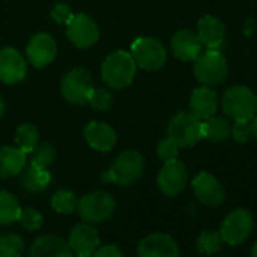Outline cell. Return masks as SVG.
<instances>
[{"instance_id": "6da1fadb", "label": "cell", "mask_w": 257, "mask_h": 257, "mask_svg": "<svg viewBox=\"0 0 257 257\" xmlns=\"http://www.w3.org/2000/svg\"><path fill=\"white\" fill-rule=\"evenodd\" d=\"M221 107L233 121H251L257 113V95L245 85H234L224 91Z\"/></svg>"}, {"instance_id": "7a4b0ae2", "label": "cell", "mask_w": 257, "mask_h": 257, "mask_svg": "<svg viewBox=\"0 0 257 257\" xmlns=\"http://www.w3.org/2000/svg\"><path fill=\"white\" fill-rule=\"evenodd\" d=\"M137 68L135 59L131 53L116 50L104 59L101 65V79L107 86L121 89L134 82Z\"/></svg>"}, {"instance_id": "3957f363", "label": "cell", "mask_w": 257, "mask_h": 257, "mask_svg": "<svg viewBox=\"0 0 257 257\" xmlns=\"http://www.w3.org/2000/svg\"><path fill=\"white\" fill-rule=\"evenodd\" d=\"M144 173V158L140 152H122L112 164V167L103 173V182H112L121 186H131L137 183Z\"/></svg>"}, {"instance_id": "277c9868", "label": "cell", "mask_w": 257, "mask_h": 257, "mask_svg": "<svg viewBox=\"0 0 257 257\" xmlns=\"http://www.w3.org/2000/svg\"><path fill=\"white\" fill-rule=\"evenodd\" d=\"M228 74V64L225 56L213 49H207L204 53L195 59L194 76L195 79L206 86H215L225 80Z\"/></svg>"}, {"instance_id": "5b68a950", "label": "cell", "mask_w": 257, "mask_h": 257, "mask_svg": "<svg viewBox=\"0 0 257 257\" xmlns=\"http://www.w3.org/2000/svg\"><path fill=\"white\" fill-rule=\"evenodd\" d=\"M168 137L177 143L180 149H191L200 143L201 119L192 112H179L168 124Z\"/></svg>"}, {"instance_id": "8992f818", "label": "cell", "mask_w": 257, "mask_h": 257, "mask_svg": "<svg viewBox=\"0 0 257 257\" xmlns=\"http://www.w3.org/2000/svg\"><path fill=\"white\" fill-rule=\"evenodd\" d=\"M131 55L135 59L137 67L147 71H156L167 62V50L164 44L153 37L137 38L132 44Z\"/></svg>"}, {"instance_id": "52a82bcc", "label": "cell", "mask_w": 257, "mask_h": 257, "mask_svg": "<svg viewBox=\"0 0 257 257\" xmlns=\"http://www.w3.org/2000/svg\"><path fill=\"white\" fill-rule=\"evenodd\" d=\"M116 203L109 192L95 191L83 195L77 203V212L85 222L95 224L106 221L115 212Z\"/></svg>"}, {"instance_id": "ba28073f", "label": "cell", "mask_w": 257, "mask_h": 257, "mask_svg": "<svg viewBox=\"0 0 257 257\" xmlns=\"http://www.w3.org/2000/svg\"><path fill=\"white\" fill-rule=\"evenodd\" d=\"M254 227V219L249 210L239 207L231 210L222 221L219 227V234L222 237V242L228 245H240L243 243Z\"/></svg>"}, {"instance_id": "9c48e42d", "label": "cell", "mask_w": 257, "mask_h": 257, "mask_svg": "<svg viewBox=\"0 0 257 257\" xmlns=\"http://www.w3.org/2000/svg\"><path fill=\"white\" fill-rule=\"evenodd\" d=\"M94 88L92 77L88 70L77 67L68 71L61 82V92L64 98L73 104H83Z\"/></svg>"}, {"instance_id": "30bf717a", "label": "cell", "mask_w": 257, "mask_h": 257, "mask_svg": "<svg viewBox=\"0 0 257 257\" xmlns=\"http://www.w3.org/2000/svg\"><path fill=\"white\" fill-rule=\"evenodd\" d=\"M67 37L79 49L92 47L100 37L97 23L86 14H73L67 23Z\"/></svg>"}, {"instance_id": "8fae6325", "label": "cell", "mask_w": 257, "mask_h": 257, "mask_svg": "<svg viewBox=\"0 0 257 257\" xmlns=\"http://www.w3.org/2000/svg\"><path fill=\"white\" fill-rule=\"evenodd\" d=\"M186 183H188V171L182 161L174 159L170 162H164V167L158 176V186L165 195L168 197L179 195L186 188Z\"/></svg>"}, {"instance_id": "7c38bea8", "label": "cell", "mask_w": 257, "mask_h": 257, "mask_svg": "<svg viewBox=\"0 0 257 257\" xmlns=\"http://www.w3.org/2000/svg\"><path fill=\"white\" fill-rule=\"evenodd\" d=\"M191 186H192V191H194L195 197L198 198V201H201L206 206L216 207L225 200L224 186L210 173H206V171L198 173L192 179Z\"/></svg>"}, {"instance_id": "4fadbf2b", "label": "cell", "mask_w": 257, "mask_h": 257, "mask_svg": "<svg viewBox=\"0 0 257 257\" xmlns=\"http://www.w3.org/2000/svg\"><path fill=\"white\" fill-rule=\"evenodd\" d=\"M179 245L167 233H150L138 245V257H179Z\"/></svg>"}, {"instance_id": "5bb4252c", "label": "cell", "mask_w": 257, "mask_h": 257, "mask_svg": "<svg viewBox=\"0 0 257 257\" xmlns=\"http://www.w3.org/2000/svg\"><path fill=\"white\" fill-rule=\"evenodd\" d=\"M67 242L73 254L91 257L94 251L100 246V234L97 228L92 227L89 222H82L71 228Z\"/></svg>"}, {"instance_id": "9a60e30c", "label": "cell", "mask_w": 257, "mask_h": 257, "mask_svg": "<svg viewBox=\"0 0 257 257\" xmlns=\"http://www.w3.org/2000/svg\"><path fill=\"white\" fill-rule=\"evenodd\" d=\"M28 64L23 55L14 47L0 49V80L4 83H19L26 77Z\"/></svg>"}, {"instance_id": "2e32d148", "label": "cell", "mask_w": 257, "mask_h": 257, "mask_svg": "<svg viewBox=\"0 0 257 257\" xmlns=\"http://www.w3.org/2000/svg\"><path fill=\"white\" fill-rule=\"evenodd\" d=\"M56 52H58V46L53 37L46 32H41L31 38L26 49V56L34 67L41 68L55 61Z\"/></svg>"}, {"instance_id": "e0dca14e", "label": "cell", "mask_w": 257, "mask_h": 257, "mask_svg": "<svg viewBox=\"0 0 257 257\" xmlns=\"http://www.w3.org/2000/svg\"><path fill=\"white\" fill-rule=\"evenodd\" d=\"M85 140L91 149L106 153L116 144V134L113 128L101 121H91L85 127Z\"/></svg>"}, {"instance_id": "ac0fdd59", "label": "cell", "mask_w": 257, "mask_h": 257, "mask_svg": "<svg viewBox=\"0 0 257 257\" xmlns=\"http://www.w3.org/2000/svg\"><path fill=\"white\" fill-rule=\"evenodd\" d=\"M31 257H73V251L67 240L56 234H44L34 240Z\"/></svg>"}, {"instance_id": "d6986e66", "label": "cell", "mask_w": 257, "mask_h": 257, "mask_svg": "<svg viewBox=\"0 0 257 257\" xmlns=\"http://www.w3.org/2000/svg\"><path fill=\"white\" fill-rule=\"evenodd\" d=\"M197 37H198L200 43L204 47L218 50L221 47V44L224 43L225 26H224V23L218 17H215V16H204L203 19L198 20Z\"/></svg>"}, {"instance_id": "ffe728a7", "label": "cell", "mask_w": 257, "mask_h": 257, "mask_svg": "<svg viewBox=\"0 0 257 257\" xmlns=\"http://www.w3.org/2000/svg\"><path fill=\"white\" fill-rule=\"evenodd\" d=\"M201 47L203 44L200 43L197 34L188 29L179 31L171 38V50L174 56L183 62L195 61L201 53Z\"/></svg>"}, {"instance_id": "44dd1931", "label": "cell", "mask_w": 257, "mask_h": 257, "mask_svg": "<svg viewBox=\"0 0 257 257\" xmlns=\"http://www.w3.org/2000/svg\"><path fill=\"white\" fill-rule=\"evenodd\" d=\"M189 106H191V112L195 116H198L200 119H207L213 116L218 110L219 106L218 94L210 86L203 85L192 91Z\"/></svg>"}, {"instance_id": "7402d4cb", "label": "cell", "mask_w": 257, "mask_h": 257, "mask_svg": "<svg viewBox=\"0 0 257 257\" xmlns=\"http://www.w3.org/2000/svg\"><path fill=\"white\" fill-rule=\"evenodd\" d=\"M26 167V153L19 147L5 146L0 149V179H10L22 174Z\"/></svg>"}, {"instance_id": "603a6c76", "label": "cell", "mask_w": 257, "mask_h": 257, "mask_svg": "<svg viewBox=\"0 0 257 257\" xmlns=\"http://www.w3.org/2000/svg\"><path fill=\"white\" fill-rule=\"evenodd\" d=\"M52 182V176L47 168H41L31 162L22 171V183L29 192H43Z\"/></svg>"}, {"instance_id": "cb8c5ba5", "label": "cell", "mask_w": 257, "mask_h": 257, "mask_svg": "<svg viewBox=\"0 0 257 257\" xmlns=\"http://www.w3.org/2000/svg\"><path fill=\"white\" fill-rule=\"evenodd\" d=\"M230 132L231 124L225 118L213 115L207 119H201V137L212 143L225 141L230 137Z\"/></svg>"}, {"instance_id": "d4e9b609", "label": "cell", "mask_w": 257, "mask_h": 257, "mask_svg": "<svg viewBox=\"0 0 257 257\" xmlns=\"http://www.w3.org/2000/svg\"><path fill=\"white\" fill-rule=\"evenodd\" d=\"M19 200L8 191H0V225H10L19 219L20 215Z\"/></svg>"}, {"instance_id": "484cf974", "label": "cell", "mask_w": 257, "mask_h": 257, "mask_svg": "<svg viewBox=\"0 0 257 257\" xmlns=\"http://www.w3.org/2000/svg\"><path fill=\"white\" fill-rule=\"evenodd\" d=\"M38 128L34 124H22L16 134V146L23 153H32L38 144Z\"/></svg>"}, {"instance_id": "4316f807", "label": "cell", "mask_w": 257, "mask_h": 257, "mask_svg": "<svg viewBox=\"0 0 257 257\" xmlns=\"http://www.w3.org/2000/svg\"><path fill=\"white\" fill-rule=\"evenodd\" d=\"M77 197L70 189H59L52 197V207L55 212L62 215H70L77 210Z\"/></svg>"}, {"instance_id": "83f0119b", "label": "cell", "mask_w": 257, "mask_h": 257, "mask_svg": "<svg viewBox=\"0 0 257 257\" xmlns=\"http://www.w3.org/2000/svg\"><path fill=\"white\" fill-rule=\"evenodd\" d=\"M25 251V239L17 233L0 236V257H22Z\"/></svg>"}, {"instance_id": "f1b7e54d", "label": "cell", "mask_w": 257, "mask_h": 257, "mask_svg": "<svg viewBox=\"0 0 257 257\" xmlns=\"http://www.w3.org/2000/svg\"><path fill=\"white\" fill-rule=\"evenodd\" d=\"M221 245H222V237L219 231L207 230V231L200 233V236L197 237V249L201 254L212 255L221 249Z\"/></svg>"}, {"instance_id": "f546056e", "label": "cell", "mask_w": 257, "mask_h": 257, "mask_svg": "<svg viewBox=\"0 0 257 257\" xmlns=\"http://www.w3.org/2000/svg\"><path fill=\"white\" fill-rule=\"evenodd\" d=\"M34 156H32V164H35V165H38V167H41V168H47L49 170V167L55 162V159H56V150H55V147L52 146V144H41V146H38L37 144V147L34 149Z\"/></svg>"}, {"instance_id": "4dcf8cb0", "label": "cell", "mask_w": 257, "mask_h": 257, "mask_svg": "<svg viewBox=\"0 0 257 257\" xmlns=\"http://www.w3.org/2000/svg\"><path fill=\"white\" fill-rule=\"evenodd\" d=\"M20 225L29 231H35V230H40L44 224V218L43 215L34 209V207H25L20 210V215H19V219Z\"/></svg>"}, {"instance_id": "1f68e13d", "label": "cell", "mask_w": 257, "mask_h": 257, "mask_svg": "<svg viewBox=\"0 0 257 257\" xmlns=\"http://www.w3.org/2000/svg\"><path fill=\"white\" fill-rule=\"evenodd\" d=\"M88 103L97 110H107L112 106V95L104 88H92Z\"/></svg>"}, {"instance_id": "d6a6232c", "label": "cell", "mask_w": 257, "mask_h": 257, "mask_svg": "<svg viewBox=\"0 0 257 257\" xmlns=\"http://www.w3.org/2000/svg\"><path fill=\"white\" fill-rule=\"evenodd\" d=\"M179 146L174 140H171L170 137L161 140V143L158 144V156L164 161V162H170L179 158Z\"/></svg>"}, {"instance_id": "836d02e7", "label": "cell", "mask_w": 257, "mask_h": 257, "mask_svg": "<svg viewBox=\"0 0 257 257\" xmlns=\"http://www.w3.org/2000/svg\"><path fill=\"white\" fill-rule=\"evenodd\" d=\"M230 135L236 143H246L251 137L249 121H234V125H231Z\"/></svg>"}, {"instance_id": "e575fe53", "label": "cell", "mask_w": 257, "mask_h": 257, "mask_svg": "<svg viewBox=\"0 0 257 257\" xmlns=\"http://www.w3.org/2000/svg\"><path fill=\"white\" fill-rule=\"evenodd\" d=\"M71 17H73V13H71L70 7L65 5V4H58L52 10V19L56 23H59V25H65L67 26V23L71 20Z\"/></svg>"}, {"instance_id": "d590c367", "label": "cell", "mask_w": 257, "mask_h": 257, "mask_svg": "<svg viewBox=\"0 0 257 257\" xmlns=\"http://www.w3.org/2000/svg\"><path fill=\"white\" fill-rule=\"evenodd\" d=\"M91 257H122V252L116 245L110 243V245L98 246Z\"/></svg>"}, {"instance_id": "8d00e7d4", "label": "cell", "mask_w": 257, "mask_h": 257, "mask_svg": "<svg viewBox=\"0 0 257 257\" xmlns=\"http://www.w3.org/2000/svg\"><path fill=\"white\" fill-rule=\"evenodd\" d=\"M249 131H251V137L257 141V116H254L249 121Z\"/></svg>"}, {"instance_id": "74e56055", "label": "cell", "mask_w": 257, "mask_h": 257, "mask_svg": "<svg viewBox=\"0 0 257 257\" xmlns=\"http://www.w3.org/2000/svg\"><path fill=\"white\" fill-rule=\"evenodd\" d=\"M249 257H257V240H255V243L252 245V248H251V254H249Z\"/></svg>"}, {"instance_id": "f35d334b", "label": "cell", "mask_w": 257, "mask_h": 257, "mask_svg": "<svg viewBox=\"0 0 257 257\" xmlns=\"http://www.w3.org/2000/svg\"><path fill=\"white\" fill-rule=\"evenodd\" d=\"M4 112H5V103H4L2 97H0V116L4 115Z\"/></svg>"}, {"instance_id": "ab89813d", "label": "cell", "mask_w": 257, "mask_h": 257, "mask_svg": "<svg viewBox=\"0 0 257 257\" xmlns=\"http://www.w3.org/2000/svg\"><path fill=\"white\" fill-rule=\"evenodd\" d=\"M77 257H85V255H77Z\"/></svg>"}, {"instance_id": "60d3db41", "label": "cell", "mask_w": 257, "mask_h": 257, "mask_svg": "<svg viewBox=\"0 0 257 257\" xmlns=\"http://www.w3.org/2000/svg\"><path fill=\"white\" fill-rule=\"evenodd\" d=\"M0 236H2V233H0Z\"/></svg>"}]
</instances>
